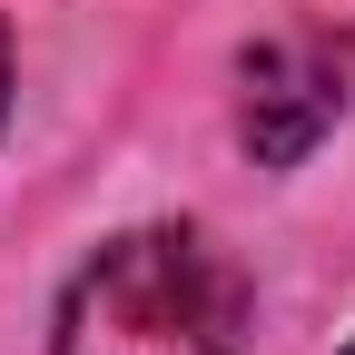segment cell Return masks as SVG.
<instances>
[{
	"mask_svg": "<svg viewBox=\"0 0 355 355\" xmlns=\"http://www.w3.org/2000/svg\"><path fill=\"white\" fill-rule=\"evenodd\" d=\"M345 69H355V50L326 30H277L266 50H247V99H237L247 148L266 168H296L345 119Z\"/></svg>",
	"mask_w": 355,
	"mask_h": 355,
	"instance_id": "cell-2",
	"label": "cell"
},
{
	"mask_svg": "<svg viewBox=\"0 0 355 355\" xmlns=\"http://www.w3.org/2000/svg\"><path fill=\"white\" fill-rule=\"evenodd\" d=\"M247 286L188 227H139L79 266L50 355H237Z\"/></svg>",
	"mask_w": 355,
	"mask_h": 355,
	"instance_id": "cell-1",
	"label": "cell"
},
{
	"mask_svg": "<svg viewBox=\"0 0 355 355\" xmlns=\"http://www.w3.org/2000/svg\"><path fill=\"white\" fill-rule=\"evenodd\" d=\"M0 109H10V30H0Z\"/></svg>",
	"mask_w": 355,
	"mask_h": 355,
	"instance_id": "cell-3",
	"label": "cell"
},
{
	"mask_svg": "<svg viewBox=\"0 0 355 355\" xmlns=\"http://www.w3.org/2000/svg\"><path fill=\"white\" fill-rule=\"evenodd\" d=\"M345 355H355V345H345Z\"/></svg>",
	"mask_w": 355,
	"mask_h": 355,
	"instance_id": "cell-4",
	"label": "cell"
}]
</instances>
